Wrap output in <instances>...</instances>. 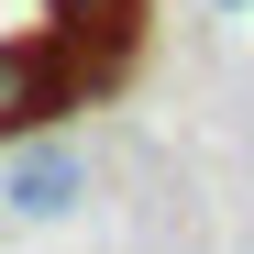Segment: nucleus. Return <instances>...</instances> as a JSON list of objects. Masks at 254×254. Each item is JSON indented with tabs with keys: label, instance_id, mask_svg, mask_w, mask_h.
Masks as SVG:
<instances>
[{
	"label": "nucleus",
	"instance_id": "obj_2",
	"mask_svg": "<svg viewBox=\"0 0 254 254\" xmlns=\"http://www.w3.org/2000/svg\"><path fill=\"white\" fill-rule=\"evenodd\" d=\"M0 199H11V221H66V210L89 199V155L66 133H33L11 155V177H0Z\"/></svg>",
	"mask_w": 254,
	"mask_h": 254
},
{
	"label": "nucleus",
	"instance_id": "obj_3",
	"mask_svg": "<svg viewBox=\"0 0 254 254\" xmlns=\"http://www.w3.org/2000/svg\"><path fill=\"white\" fill-rule=\"evenodd\" d=\"M45 11H56L66 33H89V56H122V45H133V11H144V0H45Z\"/></svg>",
	"mask_w": 254,
	"mask_h": 254
},
{
	"label": "nucleus",
	"instance_id": "obj_1",
	"mask_svg": "<svg viewBox=\"0 0 254 254\" xmlns=\"http://www.w3.org/2000/svg\"><path fill=\"white\" fill-rule=\"evenodd\" d=\"M100 89H122V56H66V45H0V144L56 133L66 111H89Z\"/></svg>",
	"mask_w": 254,
	"mask_h": 254
}]
</instances>
